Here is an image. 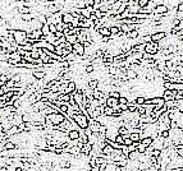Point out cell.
<instances>
[{
  "instance_id": "cell-22",
  "label": "cell",
  "mask_w": 183,
  "mask_h": 171,
  "mask_svg": "<svg viewBox=\"0 0 183 171\" xmlns=\"http://www.w3.org/2000/svg\"><path fill=\"white\" fill-rule=\"evenodd\" d=\"M147 147H149V146H146V144H143V143H141V142H140V143H138V147H137V152L141 153V154H145Z\"/></svg>"
},
{
  "instance_id": "cell-39",
  "label": "cell",
  "mask_w": 183,
  "mask_h": 171,
  "mask_svg": "<svg viewBox=\"0 0 183 171\" xmlns=\"http://www.w3.org/2000/svg\"><path fill=\"white\" fill-rule=\"evenodd\" d=\"M49 28H50V32H51V33H54V35H55L56 32H58L56 24H53V23H51V24H49Z\"/></svg>"
},
{
  "instance_id": "cell-13",
  "label": "cell",
  "mask_w": 183,
  "mask_h": 171,
  "mask_svg": "<svg viewBox=\"0 0 183 171\" xmlns=\"http://www.w3.org/2000/svg\"><path fill=\"white\" fill-rule=\"evenodd\" d=\"M91 151H92V144H90L88 142H87V143L83 144L82 150H81V153L82 154H87V156H88V154L91 153Z\"/></svg>"
},
{
  "instance_id": "cell-42",
  "label": "cell",
  "mask_w": 183,
  "mask_h": 171,
  "mask_svg": "<svg viewBox=\"0 0 183 171\" xmlns=\"http://www.w3.org/2000/svg\"><path fill=\"white\" fill-rule=\"evenodd\" d=\"M119 107H120V110L123 111V112L128 111V105H123V104H119Z\"/></svg>"
},
{
  "instance_id": "cell-49",
  "label": "cell",
  "mask_w": 183,
  "mask_h": 171,
  "mask_svg": "<svg viewBox=\"0 0 183 171\" xmlns=\"http://www.w3.org/2000/svg\"><path fill=\"white\" fill-rule=\"evenodd\" d=\"M0 96H4V91H3V88L0 89Z\"/></svg>"
},
{
  "instance_id": "cell-34",
  "label": "cell",
  "mask_w": 183,
  "mask_h": 171,
  "mask_svg": "<svg viewBox=\"0 0 183 171\" xmlns=\"http://www.w3.org/2000/svg\"><path fill=\"white\" fill-rule=\"evenodd\" d=\"M128 102H129V100L126 96H120L119 97V104H123V105H128Z\"/></svg>"
},
{
  "instance_id": "cell-4",
  "label": "cell",
  "mask_w": 183,
  "mask_h": 171,
  "mask_svg": "<svg viewBox=\"0 0 183 171\" xmlns=\"http://www.w3.org/2000/svg\"><path fill=\"white\" fill-rule=\"evenodd\" d=\"M169 12V8L166 4H159L155 6V9H154L152 14H158V15H166Z\"/></svg>"
},
{
  "instance_id": "cell-45",
  "label": "cell",
  "mask_w": 183,
  "mask_h": 171,
  "mask_svg": "<svg viewBox=\"0 0 183 171\" xmlns=\"http://www.w3.org/2000/svg\"><path fill=\"white\" fill-rule=\"evenodd\" d=\"M0 171H8V166H1L0 167Z\"/></svg>"
},
{
  "instance_id": "cell-24",
  "label": "cell",
  "mask_w": 183,
  "mask_h": 171,
  "mask_svg": "<svg viewBox=\"0 0 183 171\" xmlns=\"http://www.w3.org/2000/svg\"><path fill=\"white\" fill-rule=\"evenodd\" d=\"M41 32H42V36H49V35L51 33L50 32V28H49V24H44L42 28H41Z\"/></svg>"
},
{
  "instance_id": "cell-6",
  "label": "cell",
  "mask_w": 183,
  "mask_h": 171,
  "mask_svg": "<svg viewBox=\"0 0 183 171\" xmlns=\"http://www.w3.org/2000/svg\"><path fill=\"white\" fill-rule=\"evenodd\" d=\"M85 50H86V47L83 46V44H81V42H76L73 45V53H74L76 55H79V56L85 55Z\"/></svg>"
},
{
  "instance_id": "cell-43",
  "label": "cell",
  "mask_w": 183,
  "mask_h": 171,
  "mask_svg": "<svg viewBox=\"0 0 183 171\" xmlns=\"http://www.w3.org/2000/svg\"><path fill=\"white\" fill-rule=\"evenodd\" d=\"M56 30L59 31V32H63V31H64V23H59V24H56Z\"/></svg>"
},
{
  "instance_id": "cell-1",
  "label": "cell",
  "mask_w": 183,
  "mask_h": 171,
  "mask_svg": "<svg viewBox=\"0 0 183 171\" xmlns=\"http://www.w3.org/2000/svg\"><path fill=\"white\" fill-rule=\"evenodd\" d=\"M9 33L14 36V41L18 46L22 44H24V41L27 40V35H28L27 32L23 31V30H9Z\"/></svg>"
},
{
  "instance_id": "cell-28",
  "label": "cell",
  "mask_w": 183,
  "mask_h": 171,
  "mask_svg": "<svg viewBox=\"0 0 183 171\" xmlns=\"http://www.w3.org/2000/svg\"><path fill=\"white\" fill-rule=\"evenodd\" d=\"M118 134H120V135H129V130H128L126 127H120L119 129H118Z\"/></svg>"
},
{
  "instance_id": "cell-12",
  "label": "cell",
  "mask_w": 183,
  "mask_h": 171,
  "mask_svg": "<svg viewBox=\"0 0 183 171\" xmlns=\"http://www.w3.org/2000/svg\"><path fill=\"white\" fill-rule=\"evenodd\" d=\"M68 137H69L70 141H77V139H79V137H81V132L79 130H69Z\"/></svg>"
},
{
  "instance_id": "cell-15",
  "label": "cell",
  "mask_w": 183,
  "mask_h": 171,
  "mask_svg": "<svg viewBox=\"0 0 183 171\" xmlns=\"http://www.w3.org/2000/svg\"><path fill=\"white\" fill-rule=\"evenodd\" d=\"M113 151H114V148L111 147V146H109V144H106V146H105V147L101 150V152H102V154H104V156H110Z\"/></svg>"
},
{
  "instance_id": "cell-16",
  "label": "cell",
  "mask_w": 183,
  "mask_h": 171,
  "mask_svg": "<svg viewBox=\"0 0 183 171\" xmlns=\"http://www.w3.org/2000/svg\"><path fill=\"white\" fill-rule=\"evenodd\" d=\"M8 59H12V60H17V61H22V56L18 54V51H15V53H10L8 54Z\"/></svg>"
},
{
  "instance_id": "cell-35",
  "label": "cell",
  "mask_w": 183,
  "mask_h": 171,
  "mask_svg": "<svg viewBox=\"0 0 183 171\" xmlns=\"http://www.w3.org/2000/svg\"><path fill=\"white\" fill-rule=\"evenodd\" d=\"M109 96H111V97H114V98H118L119 100V97H120V92H118V91H111L110 93H109Z\"/></svg>"
},
{
  "instance_id": "cell-30",
  "label": "cell",
  "mask_w": 183,
  "mask_h": 171,
  "mask_svg": "<svg viewBox=\"0 0 183 171\" xmlns=\"http://www.w3.org/2000/svg\"><path fill=\"white\" fill-rule=\"evenodd\" d=\"M174 100L178 102L183 101V91H177V93H175V96H174Z\"/></svg>"
},
{
  "instance_id": "cell-50",
  "label": "cell",
  "mask_w": 183,
  "mask_h": 171,
  "mask_svg": "<svg viewBox=\"0 0 183 171\" xmlns=\"http://www.w3.org/2000/svg\"><path fill=\"white\" fill-rule=\"evenodd\" d=\"M17 1H19V0H17ZM21 1H28V0H21Z\"/></svg>"
},
{
  "instance_id": "cell-31",
  "label": "cell",
  "mask_w": 183,
  "mask_h": 171,
  "mask_svg": "<svg viewBox=\"0 0 183 171\" xmlns=\"http://www.w3.org/2000/svg\"><path fill=\"white\" fill-rule=\"evenodd\" d=\"M137 112H138V115H145L146 114V106L145 105H142V106H138L137 107Z\"/></svg>"
},
{
  "instance_id": "cell-46",
  "label": "cell",
  "mask_w": 183,
  "mask_h": 171,
  "mask_svg": "<svg viewBox=\"0 0 183 171\" xmlns=\"http://www.w3.org/2000/svg\"><path fill=\"white\" fill-rule=\"evenodd\" d=\"M3 133H5V132H4V128H3V125L0 124V134H3Z\"/></svg>"
},
{
  "instance_id": "cell-38",
  "label": "cell",
  "mask_w": 183,
  "mask_h": 171,
  "mask_svg": "<svg viewBox=\"0 0 183 171\" xmlns=\"http://www.w3.org/2000/svg\"><path fill=\"white\" fill-rule=\"evenodd\" d=\"M149 3H150V0H140L137 4L140 5V8H143V6H146L147 4H149Z\"/></svg>"
},
{
  "instance_id": "cell-29",
  "label": "cell",
  "mask_w": 183,
  "mask_h": 171,
  "mask_svg": "<svg viewBox=\"0 0 183 171\" xmlns=\"http://www.w3.org/2000/svg\"><path fill=\"white\" fill-rule=\"evenodd\" d=\"M120 33V28L118 26H111L110 27V35H119Z\"/></svg>"
},
{
  "instance_id": "cell-48",
  "label": "cell",
  "mask_w": 183,
  "mask_h": 171,
  "mask_svg": "<svg viewBox=\"0 0 183 171\" xmlns=\"http://www.w3.org/2000/svg\"><path fill=\"white\" fill-rule=\"evenodd\" d=\"M15 171H23V169H21V167H15Z\"/></svg>"
},
{
  "instance_id": "cell-2",
  "label": "cell",
  "mask_w": 183,
  "mask_h": 171,
  "mask_svg": "<svg viewBox=\"0 0 183 171\" xmlns=\"http://www.w3.org/2000/svg\"><path fill=\"white\" fill-rule=\"evenodd\" d=\"M72 119L78 124V127L81 129H86L88 127V116L86 114H83V112H81V114H76Z\"/></svg>"
},
{
  "instance_id": "cell-40",
  "label": "cell",
  "mask_w": 183,
  "mask_h": 171,
  "mask_svg": "<svg viewBox=\"0 0 183 171\" xmlns=\"http://www.w3.org/2000/svg\"><path fill=\"white\" fill-rule=\"evenodd\" d=\"M175 19H178V21H182V19H183V12L177 10V13H175Z\"/></svg>"
},
{
  "instance_id": "cell-5",
  "label": "cell",
  "mask_w": 183,
  "mask_h": 171,
  "mask_svg": "<svg viewBox=\"0 0 183 171\" xmlns=\"http://www.w3.org/2000/svg\"><path fill=\"white\" fill-rule=\"evenodd\" d=\"M150 36H151V41H152V42H160V41L164 40V38L166 37V32L158 31V32H155V33L150 35Z\"/></svg>"
},
{
  "instance_id": "cell-23",
  "label": "cell",
  "mask_w": 183,
  "mask_h": 171,
  "mask_svg": "<svg viewBox=\"0 0 183 171\" xmlns=\"http://www.w3.org/2000/svg\"><path fill=\"white\" fill-rule=\"evenodd\" d=\"M97 32L101 35V36H110V28L109 27H101Z\"/></svg>"
},
{
  "instance_id": "cell-10",
  "label": "cell",
  "mask_w": 183,
  "mask_h": 171,
  "mask_svg": "<svg viewBox=\"0 0 183 171\" xmlns=\"http://www.w3.org/2000/svg\"><path fill=\"white\" fill-rule=\"evenodd\" d=\"M32 75L35 77V79L41 80L46 77V72H44V70H32Z\"/></svg>"
},
{
  "instance_id": "cell-21",
  "label": "cell",
  "mask_w": 183,
  "mask_h": 171,
  "mask_svg": "<svg viewBox=\"0 0 183 171\" xmlns=\"http://www.w3.org/2000/svg\"><path fill=\"white\" fill-rule=\"evenodd\" d=\"M115 114V111H114V109L113 107H109V106L105 105V109H104V115H106V116H113Z\"/></svg>"
},
{
  "instance_id": "cell-47",
  "label": "cell",
  "mask_w": 183,
  "mask_h": 171,
  "mask_svg": "<svg viewBox=\"0 0 183 171\" xmlns=\"http://www.w3.org/2000/svg\"><path fill=\"white\" fill-rule=\"evenodd\" d=\"M4 84H5V83H4V82H3V80H0V89H1V88H3V87H4Z\"/></svg>"
},
{
  "instance_id": "cell-25",
  "label": "cell",
  "mask_w": 183,
  "mask_h": 171,
  "mask_svg": "<svg viewBox=\"0 0 183 171\" xmlns=\"http://www.w3.org/2000/svg\"><path fill=\"white\" fill-rule=\"evenodd\" d=\"M141 143L146 144V146H151V144L154 143V139H152L151 137H145V138H142V139H141Z\"/></svg>"
},
{
  "instance_id": "cell-18",
  "label": "cell",
  "mask_w": 183,
  "mask_h": 171,
  "mask_svg": "<svg viewBox=\"0 0 183 171\" xmlns=\"http://www.w3.org/2000/svg\"><path fill=\"white\" fill-rule=\"evenodd\" d=\"M134 102L138 106H142V105H145V102H146V97L143 95H138L136 97V100H134Z\"/></svg>"
},
{
  "instance_id": "cell-20",
  "label": "cell",
  "mask_w": 183,
  "mask_h": 171,
  "mask_svg": "<svg viewBox=\"0 0 183 171\" xmlns=\"http://www.w3.org/2000/svg\"><path fill=\"white\" fill-rule=\"evenodd\" d=\"M137 107H138V105H137L134 101H129V102H128V111H129V112H136L137 111Z\"/></svg>"
},
{
  "instance_id": "cell-33",
  "label": "cell",
  "mask_w": 183,
  "mask_h": 171,
  "mask_svg": "<svg viewBox=\"0 0 183 171\" xmlns=\"http://www.w3.org/2000/svg\"><path fill=\"white\" fill-rule=\"evenodd\" d=\"M160 137H163L164 139H166V138H169L170 137V133H169V130H163V132H160L159 133Z\"/></svg>"
},
{
  "instance_id": "cell-14",
  "label": "cell",
  "mask_w": 183,
  "mask_h": 171,
  "mask_svg": "<svg viewBox=\"0 0 183 171\" xmlns=\"http://www.w3.org/2000/svg\"><path fill=\"white\" fill-rule=\"evenodd\" d=\"M99 84H100V80L99 79H90L87 83L88 88H91V89H96L99 87Z\"/></svg>"
},
{
  "instance_id": "cell-17",
  "label": "cell",
  "mask_w": 183,
  "mask_h": 171,
  "mask_svg": "<svg viewBox=\"0 0 183 171\" xmlns=\"http://www.w3.org/2000/svg\"><path fill=\"white\" fill-rule=\"evenodd\" d=\"M128 137L132 139V142H141V139H142V135H141V133H129Z\"/></svg>"
},
{
  "instance_id": "cell-44",
  "label": "cell",
  "mask_w": 183,
  "mask_h": 171,
  "mask_svg": "<svg viewBox=\"0 0 183 171\" xmlns=\"http://www.w3.org/2000/svg\"><path fill=\"white\" fill-rule=\"evenodd\" d=\"M90 19H91V21H94V22H96V21H99L97 19V17H96V15L94 14V13H92L91 15H90Z\"/></svg>"
},
{
  "instance_id": "cell-9",
  "label": "cell",
  "mask_w": 183,
  "mask_h": 171,
  "mask_svg": "<svg viewBox=\"0 0 183 171\" xmlns=\"http://www.w3.org/2000/svg\"><path fill=\"white\" fill-rule=\"evenodd\" d=\"M73 19H74V17H73V14H72L70 12H65V13H63V23L72 24Z\"/></svg>"
},
{
  "instance_id": "cell-32",
  "label": "cell",
  "mask_w": 183,
  "mask_h": 171,
  "mask_svg": "<svg viewBox=\"0 0 183 171\" xmlns=\"http://www.w3.org/2000/svg\"><path fill=\"white\" fill-rule=\"evenodd\" d=\"M115 142L123 146V144H124V137H123V135H120V134H118L117 138H115Z\"/></svg>"
},
{
  "instance_id": "cell-37",
  "label": "cell",
  "mask_w": 183,
  "mask_h": 171,
  "mask_svg": "<svg viewBox=\"0 0 183 171\" xmlns=\"http://www.w3.org/2000/svg\"><path fill=\"white\" fill-rule=\"evenodd\" d=\"M151 156H154V157H160V156H161V151H160V150H155V148H154V151L151 152Z\"/></svg>"
},
{
  "instance_id": "cell-26",
  "label": "cell",
  "mask_w": 183,
  "mask_h": 171,
  "mask_svg": "<svg viewBox=\"0 0 183 171\" xmlns=\"http://www.w3.org/2000/svg\"><path fill=\"white\" fill-rule=\"evenodd\" d=\"M79 13H81V15H82V17H85V18H88V19H90V15L92 14V13L90 12L87 8H85V9H79Z\"/></svg>"
},
{
  "instance_id": "cell-41",
  "label": "cell",
  "mask_w": 183,
  "mask_h": 171,
  "mask_svg": "<svg viewBox=\"0 0 183 171\" xmlns=\"http://www.w3.org/2000/svg\"><path fill=\"white\" fill-rule=\"evenodd\" d=\"M83 133H85L86 135H87V137H90V135L92 134V130H91V129H90V127H87L86 129H83Z\"/></svg>"
},
{
  "instance_id": "cell-27",
  "label": "cell",
  "mask_w": 183,
  "mask_h": 171,
  "mask_svg": "<svg viewBox=\"0 0 183 171\" xmlns=\"http://www.w3.org/2000/svg\"><path fill=\"white\" fill-rule=\"evenodd\" d=\"M37 19H38V22H40V23H42V24H46L47 23V15H45V14H38L37 15Z\"/></svg>"
},
{
  "instance_id": "cell-11",
  "label": "cell",
  "mask_w": 183,
  "mask_h": 171,
  "mask_svg": "<svg viewBox=\"0 0 183 171\" xmlns=\"http://www.w3.org/2000/svg\"><path fill=\"white\" fill-rule=\"evenodd\" d=\"M126 74H127V78H128V80H136L137 78H138V74H137L136 72H134V70L131 69V68H128V69H127Z\"/></svg>"
},
{
  "instance_id": "cell-3",
  "label": "cell",
  "mask_w": 183,
  "mask_h": 171,
  "mask_svg": "<svg viewBox=\"0 0 183 171\" xmlns=\"http://www.w3.org/2000/svg\"><path fill=\"white\" fill-rule=\"evenodd\" d=\"M160 51V49H159V42H147L146 44V46H145V53L146 54H149V55H151V56H154V55H156Z\"/></svg>"
},
{
  "instance_id": "cell-19",
  "label": "cell",
  "mask_w": 183,
  "mask_h": 171,
  "mask_svg": "<svg viewBox=\"0 0 183 171\" xmlns=\"http://www.w3.org/2000/svg\"><path fill=\"white\" fill-rule=\"evenodd\" d=\"M65 40H67V42L70 44V45H74L76 42H78V40H77V35H69V36H65Z\"/></svg>"
},
{
  "instance_id": "cell-7",
  "label": "cell",
  "mask_w": 183,
  "mask_h": 171,
  "mask_svg": "<svg viewBox=\"0 0 183 171\" xmlns=\"http://www.w3.org/2000/svg\"><path fill=\"white\" fill-rule=\"evenodd\" d=\"M177 91H172V89H164V92H163V96L161 97L164 98V101H173L174 100V96Z\"/></svg>"
},
{
  "instance_id": "cell-36",
  "label": "cell",
  "mask_w": 183,
  "mask_h": 171,
  "mask_svg": "<svg viewBox=\"0 0 183 171\" xmlns=\"http://www.w3.org/2000/svg\"><path fill=\"white\" fill-rule=\"evenodd\" d=\"M122 153H123L124 154V156H129V151H128V147L127 146H124V144H123V146H122Z\"/></svg>"
},
{
  "instance_id": "cell-8",
  "label": "cell",
  "mask_w": 183,
  "mask_h": 171,
  "mask_svg": "<svg viewBox=\"0 0 183 171\" xmlns=\"http://www.w3.org/2000/svg\"><path fill=\"white\" fill-rule=\"evenodd\" d=\"M105 105L109 106V107H117L118 105H119V100L118 98H114V97H111V96H109L108 95V97L106 100H105Z\"/></svg>"
}]
</instances>
